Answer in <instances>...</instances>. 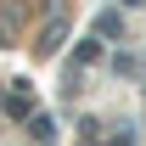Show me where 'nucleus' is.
<instances>
[{
    "mask_svg": "<svg viewBox=\"0 0 146 146\" xmlns=\"http://www.w3.org/2000/svg\"><path fill=\"white\" fill-rule=\"evenodd\" d=\"M62 28H68V23H62V11H56V23L45 28V39H39V56H51L56 45H62Z\"/></svg>",
    "mask_w": 146,
    "mask_h": 146,
    "instance_id": "nucleus-1",
    "label": "nucleus"
},
{
    "mask_svg": "<svg viewBox=\"0 0 146 146\" xmlns=\"http://www.w3.org/2000/svg\"><path fill=\"white\" fill-rule=\"evenodd\" d=\"M107 146H135V135H112V141Z\"/></svg>",
    "mask_w": 146,
    "mask_h": 146,
    "instance_id": "nucleus-2",
    "label": "nucleus"
},
{
    "mask_svg": "<svg viewBox=\"0 0 146 146\" xmlns=\"http://www.w3.org/2000/svg\"><path fill=\"white\" fill-rule=\"evenodd\" d=\"M118 6H146V0H118Z\"/></svg>",
    "mask_w": 146,
    "mask_h": 146,
    "instance_id": "nucleus-3",
    "label": "nucleus"
}]
</instances>
